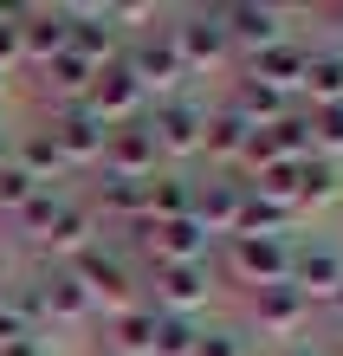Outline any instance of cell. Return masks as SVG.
<instances>
[{
    "label": "cell",
    "instance_id": "25",
    "mask_svg": "<svg viewBox=\"0 0 343 356\" xmlns=\"http://www.w3.org/2000/svg\"><path fill=\"white\" fill-rule=\"evenodd\" d=\"M240 143H246V123L214 97V104H207V130H201V162H207V169H233Z\"/></svg>",
    "mask_w": 343,
    "mask_h": 356
},
{
    "label": "cell",
    "instance_id": "16",
    "mask_svg": "<svg viewBox=\"0 0 343 356\" xmlns=\"http://www.w3.org/2000/svg\"><path fill=\"white\" fill-rule=\"evenodd\" d=\"M240 201H246V181H240V175H227V169L195 175V220L207 227L214 240H227V234H233V220H240Z\"/></svg>",
    "mask_w": 343,
    "mask_h": 356
},
{
    "label": "cell",
    "instance_id": "21",
    "mask_svg": "<svg viewBox=\"0 0 343 356\" xmlns=\"http://www.w3.org/2000/svg\"><path fill=\"white\" fill-rule=\"evenodd\" d=\"M298 104H305V111L343 104V46H311L305 78H298Z\"/></svg>",
    "mask_w": 343,
    "mask_h": 356
},
{
    "label": "cell",
    "instance_id": "28",
    "mask_svg": "<svg viewBox=\"0 0 343 356\" xmlns=\"http://www.w3.org/2000/svg\"><path fill=\"white\" fill-rule=\"evenodd\" d=\"M311 156L343 162V104H324V111H311Z\"/></svg>",
    "mask_w": 343,
    "mask_h": 356
},
{
    "label": "cell",
    "instance_id": "26",
    "mask_svg": "<svg viewBox=\"0 0 343 356\" xmlns=\"http://www.w3.org/2000/svg\"><path fill=\"white\" fill-rule=\"evenodd\" d=\"M65 195H72V188H33V195H26V207L13 214V234L26 240V246H39V234L52 227V214L65 207Z\"/></svg>",
    "mask_w": 343,
    "mask_h": 356
},
{
    "label": "cell",
    "instance_id": "30",
    "mask_svg": "<svg viewBox=\"0 0 343 356\" xmlns=\"http://www.w3.org/2000/svg\"><path fill=\"white\" fill-rule=\"evenodd\" d=\"M26 195H33V181L19 175V169H13V156H7V169H0V214L13 220L19 207H26Z\"/></svg>",
    "mask_w": 343,
    "mask_h": 356
},
{
    "label": "cell",
    "instance_id": "32",
    "mask_svg": "<svg viewBox=\"0 0 343 356\" xmlns=\"http://www.w3.org/2000/svg\"><path fill=\"white\" fill-rule=\"evenodd\" d=\"M13 337H39V330L19 318V305L7 298V291H0V343H13Z\"/></svg>",
    "mask_w": 343,
    "mask_h": 356
},
{
    "label": "cell",
    "instance_id": "22",
    "mask_svg": "<svg viewBox=\"0 0 343 356\" xmlns=\"http://www.w3.org/2000/svg\"><path fill=\"white\" fill-rule=\"evenodd\" d=\"M143 214H149V220H182V214H195V175L156 169V175L143 181Z\"/></svg>",
    "mask_w": 343,
    "mask_h": 356
},
{
    "label": "cell",
    "instance_id": "29",
    "mask_svg": "<svg viewBox=\"0 0 343 356\" xmlns=\"http://www.w3.org/2000/svg\"><path fill=\"white\" fill-rule=\"evenodd\" d=\"M195 356H253V343H246V330H240V324H201Z\"/></svg>",
    "mask_w": 343,
    "mask_h": 356
},
{
    "label": "cell",
    "instance_id": "4",
    "mask_svg": "<svg viewBox=\"0 0 343 356\" xmlns=\"http://www.w3.org/2000/svg\"><path fill=\"white\" fill-rule=\"evenodd\" d=\"M214 259L201 266H149L143 272V305L149 311H175V318H207L214 305Z\"/></svg>",
    "mask_w": 343,
    "mask_h": 356
},
{
    "label": "cell",
    "instance_id": "6",
    "mask_svg": "<svg viewBox=\"0 0 343 356\" xmlns=\"http://www.w3.org/2000/svg\"><path fill=\"white\" fill-rule=\"evenodd\" d=\"M123 58H130L136 85L156 97V104L175 97V91H188V65H182V52H175L168 19H162V26H149V33H136V39H123Z\"/></svg>",
    "mask_w": 343,
    "mask_h": 356
},
{
    "label": "cell",
    "instance_id": "33",
    "mask_svg": "<svg viewBox=\"0 0 343 356\" xmlns=\"http://www.w3.org/2000/svg\"><path fill=\"white\" fill-rule=\"evenodd\" d=\"M0 356H52L46 337H13V343H0Z\"/></svg>",
    "mask_w": 343,
    "mask_h": 356
},
{
    "label": "cell",
    "instance_id": "12",
    "mask_svg": "<svg viewBox=\"0 0 343 356\" xmlns=\"http://www.w3.org/2000/svg\"><path fill=\"white\" fill-rule=\"evenodd\" d=\"M343 279V253L324 234H292V266H285V285H298L311 305H324Z\"/></svg>",
    "mask_w": 343,
    "mask_h": 356
},
{
    "label": "cell",
    "instance_id": "15",
    "mask_svg": "<svg viewBox=\"0 0 343 356\" xmlns=\"http://www.w3.org/2000/svg\"><path fill=\"white\" fill-rule=\"evenodd\" d=\"M26 279H33V291H39L46 330H52V324H84V318H97L91 298H84V285L72 279V266H33Z\"/></svg>",
    "mask_w": 343,
    "mask_h": 356
},
{
    "label": "cell",
    "instance_id": "14",
    "mask_svg": "<svg viewBox=\"0 0 343 356\" xmlns=\"http://www.w3.org/2000/svg\"><path fill=\"white\" fill-rule=\"evenodd\" d=\"M72 46V19H65V7H19V65L26 72H39V65H52L58 52Z\"/></svg>",
    "mask_w": 343,
    "mask_h": 356
},
{
    "label": "cell",
    "instance_id": "23",
    "mask_svg": "<svg viewBox=\"0 0 343 356\" xmlns=\"http://www.w3.org/2000/svg\"><path fill=\"white\" fill-rule=\"evenodd\" d=\"M330 201H343V162L305 156V162H298V220H305V214H324Z\"/></svg>",
    "mask_w": 343,
    "mask_h": 356
},
{
    "label": "cell",
    "instance_id": "37",
    "mask_svg": "<svg viewBox=\"0 0 343 356\" xmlns=\"http://www.w3.org/2000/svg\"><path fill=\"white\" fill-rule=\"evenodd\" d=\"M0 104H7V72H0Z\"/></svg>",
    "mask_w": 343,
    "mask_h": 356
},
{
    "label": "cell",
    "instance_id": "13",
    "mask_svg": "<svg viewBox=\"0 0 343 356\" xmlns=\"http://www.w3.org/2000/svg\"><path fill=\"white\" fill-rule=\"evenodd\" d=\"M162 169V156H156V136H149V123H117L111 136H104V162H97V175H117V181H149Z\"/></svg>",
    "mask_w": 343,
    "mask_h": 356
},
{
    "label": "cell",
    "instance_id": "5",
    "mask_svg": "<svg viewBox=\"0 0 343 356\" xmlns=\"http://www.w3.org/2000/svg\"><path fill=\"white\" fill-rule=\"evenodd\" d=\"M168 33H175V52H182L188 78L233 65V39H227V19H221V7H182L175 19H168Z\"/></svg>",
    "mask_w": 343,
    "mask_h": 356
},
{
    "label": "cell",
    "instance_id": "27",
    "mask_svg": "<svg viewBox=\"0 0 343 356\" xmlns=\"http://www.w3.org/2000/svg\"><path fill=\"white\" fill-rule=\"evenodd\" d=\"M201 324H207V318H175V311H156V343H149V356H195Z\"/></svg>",
    "mask_w": 343,
    "mask_h": 356
},
{
    "label": "cell",
    "instance_id": "34",
    "mask_svg": "<svg viewBox=\"0 0 343 356\" xmlns=\"http://www.w3.org/2000/svg\"><path fill=\"white\" fill-rule=\"evenodd\" d=\"M324 311H330V324H343V279H337V291L324 298Z\"/></svg>",
    "mask_w": 343,
    "mask_h": 356
},
{
    "label": "cell",
    "instance_id": "20",
    "mask_svg": "<svg viewBox=\"0 0 343 356\" xmlns=\"http://www.w3.org/2000/svg\"><path fill=\"white\" fill-rule=\"evenodd\" d=\"M91 78H97V65H84V58L65 46L52 65H39V104H52V111H65V104H84Z\"/></svg>",
    "mask_w": 343,
    "mask_h": 356
},
{
    "label": "cell",
    "instance_id": "7",
    "mask_svg": "<svg viewBox=\"0 0 343 356\" xmlns=\"http://www.w3.org/2000/svg\"><path fill=\"white\" fill-rule=\"evenodd\" d=\"M84 111H91L104 130H117V123H136L143 111H149V91L136 85V72H130V58H111V65H97V78H91V91H84Z\"/></svg>",
    "mask_w": 343,
    "mask_h": 356
},
{
    "label": "cell",
    "instance_id": "11",
    "mask_svg": "<svg viewBox=\"0 0 343 356\" xmlns=\"http://www.w3.org/2000/svg\"><path fill=\"white\" fill-rule=\"evenodd\" d=\"M39 123H46L52 149L65 156V169H72V175H78V169H97V162H104V136H111V130H104V123H97L91 111H84V104H65V111H46Z\"/></svg>",
    "mask_w": 343,
    "mask_h": 356
},
{
    "label": "cell",
    "instance_id": "9",
    "mask_svg": "<svg viewBox=\"0 0 343 356\" xmlns=\"http://www.w3.org/2000/svg\"><path fill=\"white\" fill-rule=\"evenodd\" d=\"M221 19L233 39V58H253V52L278 46V39H292V7H272V0H227Z\"/></svg>",
    "mask_w": 343,
    "mask_h": 356
},
{
    "label": "cell",
    "instance_id": "36",
    "mask_svg": "<svg viewBox=\"0 0 343 356\" xmlns=\"http://www.w3.org/2000/svg\"><path fill=\"white\" fill-rule=\"evenodd\" d=\"M0 169H7V130H0Z\"/></svg>",
    "mask_w": 343,
    "mask_h": 356
},
{
    "label": "cell",
    "instance_id": "8",
    "mask_svg": "<svg viewBox=\"0 0 343 356\" xmlns=\"http://www.w3.org/2000/svg\"><path fill=\"white\" fill-rule=\"evenodd\" d=\"M311 298L298 285H260V291H246V324L260 330V337H278V343H298L311 330Z\"/></svg>",
    "mask_w": 343,
    "mask_h": 356
},
{
    "label": "cell",
    "instance_id": "1",
    "mask_svg": "<svg viewBox=\"0 0 343 356\" xmlns=\"http://www.w3.org/2000/svg\"><path fill=\"white\" fill-rule=\"evenodd\" d=\"M72 279L84 285L91 311H104V318H117V311L143 305V266H136V253H130V246H123V240H111V234H97V240L72 259Z\"/></svg>",
    "mask_w": 343,
    "mask_h": 356
},
{
    "label": "cell",
    "instance_id": "19",
    "mask_svg": "<svg viewBox=\"0 0 343 356\" xmlns=\"http://www.w3.org/2000/svg\"><path fill=\"white\" fill-rule=\"evenodd\" d=\"M305 58H311V46L305 39H278V46H266V52H253V58H240V72L246 78H266V85H278V91H292L298 97V78H305Z\"/></svg>",
    "mask_w": 343,
    "mask_h": 356
},
{
    "label": "cell",
    "instance_id": "31",
    "mask_svg": "<svg viewBox=\"0 0 343 356\" xmlns=\"http://www.w3.org/2000/svg\"><path fill=\"white\" fill-rule=\"evenodd\" d=\"M0 72H19V7H0Z\"/></svg>",
    "mask_w": 343,
    "mask_h": 356
},
{
    "label": "cell",
    "instance_id": "35",
    "mask_svg": "<svg viewBox=\"0 0 343 356\" xmlns=\"http://www.w3.org/2000/svg\"><path fill=\"white\" fill-rule=\"evenodd\" d=\"M278 356H324V350H311V343H285Z\"/></svg>",
    "mask_w": 343,
    "mask_h": 356
},
{
    "label": "cell",
    "instance_id": "24",
    "mask_svg": "<svg viewBox=\"0 0 343 356\" xmlns=\"http://www.w3.org/2000/svg\"><path fill=\"white\" fill-rule=\"evenodd\" d=\"M149 343H156V311L149 305L104 318V356H149Z\"/></svg>",
    "mask_w": 343,
    "mask_h": 356
},
{
    "label": "cell",
    "instance_id": "2",
    "mask_svg": "<svg viewBox=\"0 0 343 356\" xmlns=\"http://www.w3.org/2000/svg\"><path fill=\"white\" fill-rule=\"evenodd\" d=\"M149 123V136H156V156H162V169H195L201 162V130H207V97L195 91H175V97H162V104H149L143 111Z\"/></svg>",
    "mask_w": 343,
    "mask_h": 356
},
{
    "label": "cell",
    "instance_id": "3",
    "mask_svg": "<svg viewBox=\"0 0 343 356\" xmlns=\"http://www.w3.org/2000/svg\"><path fill=\"white\" fill-rule=\"evenodd\" d=\"M285 266H292V234H227L214 279L260 291V285H285Z\"/></svg>",
    "mask_w": 343,
    "mask_h": 356
},
{
    "label": "cell",
    "instance_id": "10",
    "mask_svg": "<svg viewBox=\"0 0 343 356\" xmlns=\"http://www.w3.org/2000/svg\"><path fill=\"white\" fill-rule=\"evenodd\" d=\"M97 234H104V227H97V207L84 201V195H65V207H58V214H52V227L39 234L33 259H39V266H72L84 246L97 240Z\"/></svg>",
    "mask_w": 343,
    "mask_h": 356
},
{
    "label": "cell",
    "instance_id": "18",
    "mask_svg": "<svg viewBox=\"0 0 343 356\" xmlns=\"http://www.w3.org/2000/svg\"><path fill=\"white\" fill-rule=\"evenodd\" d=\"M65 19H72V52L84 65H111L123 52V33L111 26V7H65Z\"/></svg>",
    "mask_w": 343,
    "mask_h": 356
},
{
    "label": "cell",
    "instance_id": "17",
    "mask_svg": "<svg viewBox=\"0 0 343 356\" xmlns=\"http://www.w3.org/2000/svg\"><path fill=\"white\" fill-rule=\"evenodd\" d=\"M221 104H227V111L246 123V130H266V123H278L285 111H298V97H292V91L266 85V78H246V72L227 85V97H221Z\"/></svg>",
    "mask_w": 343,
    "mask_h": 356
}]
</instances>
